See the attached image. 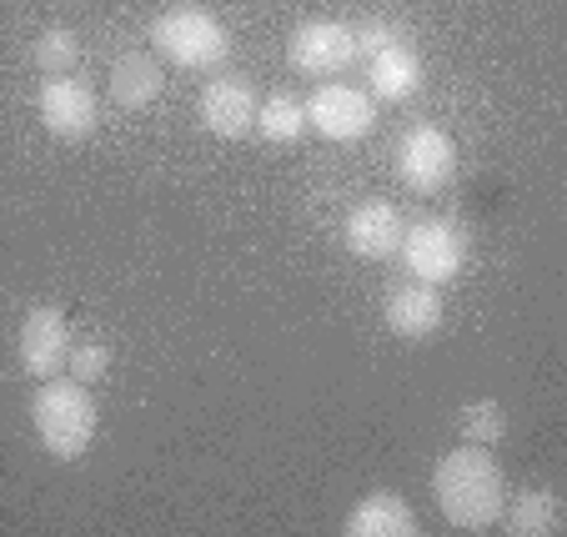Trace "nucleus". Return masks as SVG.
<instances>
[{
	"instance_id": "f257e3e1",
	"label": "nucleus",
	"mask_w": 567,
	"mask_h": 537,
	"mask_svg": "<svg viewBox=\"0 0 567 537\" xmlns=\"http://www.w3.org/2000/svg\"><path fill=\"white\" fill-rule=\"evenodd\" d=\"M432 497H437V513L447 517V527L487 533V527H497L507 503L503 463L493 457V447H472V442L442 452L432 467Z\"/></svg>"
},
{
	"instance_id": "f03ea898",
	"label": "nucleus",
	"mask_w": 567,
	"mask_h": 537,
	"mask_svg": "<svg viewBox=\"0 0 567 537\" xmlns=\"http://www.w3.org/2000/svg\"><path fill=\"white\" fill-rule=\"evenodd\" d=\"M31 427H35V442L45 447V457L81 463L91 452V442H96V402H91L86 382H75V376H45V382H35Z\"/></svg>"
},
{
	"instance_id": "7ed1b4c3",
	"label": "nucleus",
	"mask_w": 567,
	"mask_h": 537,
	"mask_svg": "<svg viewBox=\"0 0 567 537\" xmlns=\"http://www.w3.org/2000/svg\"><path fill=\"white\" fill-rule=\"evenodd\" d=\"M151 45L176 71H221L231 55V35L206 6H172L151 21Z\"/></svg>"
},
{
	"instance_id": "20e7f679",
	"label": "nucleus",
	"mask_w": 567,
	"mask_h": 537,
	"mask_svg": "<svg viewBox=\"0 0 567 537\" xmlns=\"http://www.w3.org/2000/svg\"><path fill=\"white\" fill-rule=\"evenodd\" d=\"M402 267H408L412 281H427V287H447V281L462 277L472 257V237L447 216H427V221H412L402 247H396Z\"/></svg>"
},
{
	"instance_id": "39448f33",
	"label": "nucleus",
	"mask_w": 567,
	"mask_h": 537,
	"mask_svg": "<svg viewBox=\"0 0 567 537\" xmlns=\"http://www.w3.org/2000/svg\"><path fill=\"white\" fill-rule=\"evenodd\" d=\"M396 182L408 186L412 196H437L457 182V141L447 136L442 126L422 121L402 136L396 146Z\"/></svg>"
},
{
	"instance_id": "423d86ee",
	"label": "nucleus",
	"mask_w": 567,
	"mask_h": 537,
	"mask_svg": "<svg viewBox=\"0 0 567 537\" xmlns=\"http://www.w3.org/2000/svg\"><path fill=\"white\" fill-rule=\"evenodd\" d=\"M301 106H307V131H317L332 146H357L377 126V101L357 86H342V81H321Z\"/></svg>"
},
{
	"instance_id": "0eeeda50",
	"label": "nucleus",
	"mask_w": 567,
	"mask_h": 537,
	"mask_svg": "<svg viewBox=\"0 0 567 537\" xmlns=\"http://www.w3.org/2000/svg\"><path fill=\"white\" fill-rule=\"evenodd\" d=\"M357 61V31L347 21H301L287 41V65L297 75H311V81H332L347 65Z\"/></svg>"
},
{
	"instance_id": "6e6552de",
	"label": "nucleus",
	"mask_w": 567,
	"mask_h": 537,
	"mask_svg": "<svg viewBox=\"0 0 567 537\" xmlns=\"http://www.w3.org/2000/svg\"><path fill=\"white\" fill-rule=\"evenodd\" d=\"M35 116L51 131L55 141H91L96 136V96H91L86 81H71V75H45L41 91H35Z\"/></svg>"
},
{
	"instance_id": "1a4fd4ad",
	"label": "nucleus",
	"mask_w": 567,
	"mask_h": 537,
	"mask_svg": "<svg viewBox=\"0 0 567 537\" xmlns=\"http://www.w3.org/2000/svg\"><path fill=\"white\" fill-rule=\"evenodd\" d=\"M16 357H21L25 376L45 382V376L65 372V357H71V322H65L61 307H31L16 337Z\"/></svg>"
},
{
	"instance_id": "9d476101",
	"label": "nucleus",
	"mask_w": 567,
	"mask_h": 537,
	"mask_svg": "<svg viewBox=\"0 0 567 537\" xmlns=\"http://www.w3.org/2000/svg\"><path fill=\"white\" fill-rule=\"evenodd\" d=\"M257 106H261V96L247 75H216V81H206L202 101H196V116H202V126L212 136L241 141L257 126Z\"/></svg>"
},
{
	"instance_id": "9b49d317",
	"label": "nucleus",
	"mask_w": 567,
	"mask_h": 537,
	"mask_svg": "<svg viewBox=\"0 0 567 537\" xmlns=\"http://www.w3.org/2000/svg\"><path fill=\"white\" fill-rule=\"evenodd\" d=\"M402 237H408V216L392 202H377V196L357 202L342 221V241L357 261H392Z\"/></svg>"
},
{
	"instance_id": "f8f14e48",
	"label": "nucleus",
	"mask_w": 567,
	"mask_h": 537,
	"mask_svg": "<svg viewBox=\"0 0 567 537\" xmlns=\"http://www.w3.org/2000/svg\"><path fill=\"white\" fill-rule=\"evenodd\" d=\"M442 287H427V281H396L382 301V322L392 337L402 342H427L442 327Z\"/></svg>"
},
{
	"instance_id": "ddd939ff",
	"label": "nucleus",
	"mask_w": 567,
	"mask_h": 537,
	"mask_svg": "<svg viewBox=\"0 0 567 537\" xmlns=\"http://www.w3.org/2000/svg\"><path fill=\"white\" fill-rule=\"evenodd\" d=\"M422 91V55L412 41H392L367 55V96L372 101H412Z\"/></svg>"
},
{
	"instance_id": "4468645a",
	"label": "nucleus",
	"mask_w": 567,
	"mask_h": 537,
	"mask_svg": "<svg viewBox=\"0 0 567 537\" xmlns=\"http://www.w3.org/2000/svg\"><path fill=\"white\" fill-rule=\"evenodd\" d=\"M106 91L126 116H136V111H146V106L161 101V91H166V71H161V61L151 51H126V55H116V65H111Z\"/></svg>"
},
{
	"instance_id": "2eb2a0df",
	"label": "nucleus",
	"mask_w": 567,
	"mask_h": 537,
	"mask_svg": "<svg viewBox=\"0 0 567 537\" xmlns=\"http://www.w3.org/2000/svg\"><path fill=\"white\" fill-rule=\"evenodd\" d=\"M347 537H417V513L402 493H367L362 503L347 513Z\"/></svg>"
},
{
	"instance_id": "dca6fc26",
	"label": "nucleus",
	"mask_w": 567,
	"mask_h": 537,
	"mask_svg": "<svg viewBox=\"0 0 567 537\" xmlns=\"http://www.w3.org/2000/svg\"><path fill=\"white\" fill-rule=\"evenodd\" d=\"M497 527L513 537H553L563 533V497L553 487H523L513 503H503Z\"/></svg>"
},
{
	"instance_id": "f3484780",
	"label": "nucleus",
	"mask_w": 567,
	"mask_h": 537,
	"mask_svg": "<svg viewBox=\"0 0 567 537\" xmlns=\"http://www.w3.org/2000/svg\"><path fill=\"white\" fill-rule=\"evenodd\" d=\"M257 131L267 146H291V141H301V131H307V106H301L291 91H271V96H261L257 106Z\"/></svg>"
},
{
	"instance_id": "a211bd4d",
	"label": "nucleus",
	"mask_w": 567,
	"mask_h": 537,
	"mask_svg": "<svg viewBox=\"0 0 567 537\" xmlns=\"http://www.w3.org/2000/svg\"><path fill=\"white\" fill-rule=\"evenodd\" d=\"M75 61H81V35L75 31H65V25H45V31L35 35L31 65L41 71V81L45 75H71Z\"/></svg>"
},
{
	"instance_id": "6ab92c4d",
	"label": "nucleus",
	"mask_w": 567,
	"mask_h": 537,
	"mask_svg": "<svg viewBox=\"0 0 567 537\" xmlns=\"http://www.w3.org/2000/svg\"><path fill=\"white\" fill-rule=\"evenodd\" d=\"M457 432H462V442H472V447H497V442L507 437L503 402H493V397L467 402V407L457 412Z\"/></svg>"
},
{
	"instance_id": "aec40b11",
	"label": "nucleus",
	"mask_w": 567,
	"mask_h": 537,
	"mask_svg": "<svg viewBox=\"0 0 567 537\" xmlns=\"http://www.w3.org/2000/svg\"><path fill=\"white\" fill-rule=\"evenodd\" d=\"M65 372L75 376V382H101V376L111 372V347L96 342V337H86V342H71V357H65Z\"/></svg>"
},
{
	"instance_id": "412c9836",
	"label": "nucleus",
	"mask_w": 567,
	"mask_h": 537,
	"mask_svg": "<svg viewBox=\"0 0 567 537\" xmlns=\"http://www.w3.org/2000/svg\"><path fill=\"white\" fill-rule=\"evenodd\" d=\"M352 31H357V61H367V55L386 51L392 41H408L402 21H392V16H367V21L352 25Z\"/></svg>"
}]
</instances>
